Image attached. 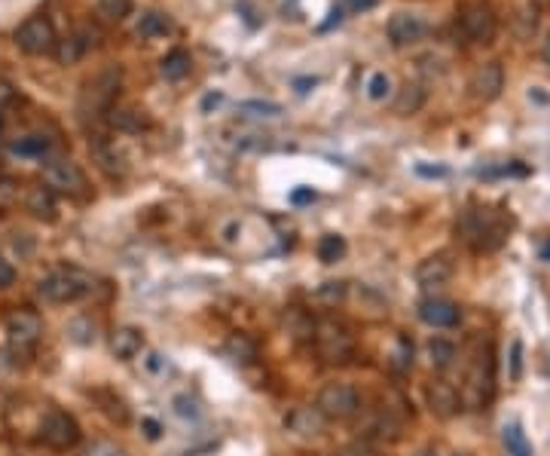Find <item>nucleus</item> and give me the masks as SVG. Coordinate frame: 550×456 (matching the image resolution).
<instances>
[{"instance_id": "obj_1", "label": "nucleus", "mask_w": 550, "mask_h": 456, "mask_svg": "<svg viewBox=\"0 0 550 456\" xmlns=\"http://www.w3.org/2000/svg\"><path fill=\"white\" fill-rule=\"evenodd\" d=\"M459 395H462V404L468 411H483L492 402V395H496V352H492L489 343H480V349L474 352L465 389Z\"/></svg>"}, {"instance_id": "obj_2", "label": "nucleus", "mask_w": 550, "mask_h": 456, "mask_svg": "<svg viewBox=\"0 0 550 456\" xmlns=\"http://www.w3.org/2000/svg\"><path fill=\"white\" fill-rule=\"evenodd\" d=\"M312 340H315V347H318L321 358H325V362H330V365L349 362L352 352H355L352 331L343 322H339V318H334V316H321L318 322H315Z\"/></svg>"}, {"instance_id": "obj_3", "label": "nucleus", "mask_w": 550, "mask_h": 456, "mask_svg": "<svg viewBox=\"0 0 550 456\" xmlns=\"http://www.w3.org/2000/svg\"><path fill=\"white\" fill-rule=\"evenodd\" d=\"M462 233L474 248L492 252V248H498L507 239V223L487 209H471L462 218Z\"/></svg>"}, {"instance_id": "obj_4", "label": "nucleus", "mask_w": 550, "mask_h": 456, "mask_svg": "<svg viewBox=\"0 0 550 456\" xmlns=\"http://www.w3.org/2000/svg\"><path fill=\"white\" fill-rule=\"evenodd\" d=\"M89 291V276L80 273V270H55V273L43 276L37 282V294L46 303H74Z\"/></svg>"}, {"instance_id": "obj_5", "label": "nucleus", "mask_w": 550, "mask_h": 456, "mask_svg": "<svg viewBox=\"0 0 550 456\" xmlns=\"http://www.w3.org/2000/svg\"><path fill=\"white\" fill-rule=\"evenodd\" d=\"M315 407H318V413L325 420L343 423V420H352L361 413V395H358V389L349 386V383H327V386L318 392Z\"/></svg>"}, {"instance_id": "obj_6", "label": "nucleus", "mask_w": 550, "mask_h": 456, "mask_svg": "<svg viewBox=\"0 0 550 456\" xmlns=\"http://www.w3.org/2000/svg\"><path fill=\"white\" fill-rule=\"evenodd\" d=\"M119 86H123V68L119 65H108L101 68L99 74L86 83L83 99H80V108L92 110V114H101V110H110L113 99H117Z\"/></svg>"}, {"instance_id": "obj_7", "label": "nucleus", "mask_w": 550, "mask_h": 456, "mask_svg": "<svg viewBox=\"0 0 550 456\" xmlns=\"http://www.w3.org/2000/svg\"><path fill=\"white\" fill-rule=\"evenodd\" d=\"M43 184L55 196H86L89 194V178L74 159H52L43 166Z\"/></svg>"}, {"instance_id": "obj_8", "label": "nucleus", "mask_w": 550, "mask_h": 456, "mask_svg": "<svg viewBox=\"0 0 550 456\" xmlns=\"http://www.w3.org/2000/svg\"><path fill=\"white\" fill-rule=\"evenodd\" d=\"M456 25L471 43H492L498 31V19L487 4H465L456 15Z\"/></svg>"}, {"instance_id": "obj_9", "label": "nucleus", "mask_w": 550, "mask_h": 456, "mask_svg": "<svg viewBox=\"0 0 550 456\" xmlns=\"http://www.w3.org/2000/svg\"><path fill=\"white\" fill-rule=\"evenodd\" d=\"M55 43H59V34H55L52 22L46 19V15H31V19H25L19 28H15V46L28 55L52 52Z\"/></svg>"}, {"instance_id": "obj_10", "label": "nucleus", "mask_w": 550, "mask_h": 456, "mask_svg": "<svg viewBox=\"0 0 550 456\" xmlns=\"http://www.w3.org/2000/svg\"><path fill=\"white\" fill-rule=\"evenodd\" d=\"M40 442L52 451H74L80 444V423L68 411H50L40 423Z\"/></svg>"}, {"instance_id": "obj_11", "label": "nucleus", "mask_w": 550, "mask_h": 456, "mask_svg": "<svg viewBox=\"0 0 550 456\" xmlns=\"http://www.w3.org/2000/svg\"><path fill=\"white\" fill-rule=\"evenodd\" d=\"M501 90H505V68L501 62H483V65L474 68L471 80H468V92H471L474 101H496Z\"/></svg>"}, {"instance_id": "obj_12", "label": "nucleus", "mask_w": 550, "mask_h": 456, "mask_svg": "<svg viewBox=\"0 0 550 456\" xmlns=\"http://www.w3.org/2000/svg\"><path fill=\"white\" fill-rule=\"evenodd\" d=\"M388 43L394 46V50H407V46H416L419 40L425 37L428 31V22L422 19L419 13H394L392 19H388Z\"/></svg>"}, {"instance_id": "obj_13", "label": "nucleus", "mask_w": 550, "mask_h": 456, "mask_svg": "<svg viewBox=\"0 0 550 456\" xmlns=\"http://www.w3.org/2000/svg\"><path fill=\"white\" fill-rule=\"evenodd\" d=\"M40 334H43V318L31 313V309H13V313L6 316V337H10L13 347L19 349L34 347Z\"/></svg>"}, {"instance_id": "obj_14", "label": "nucleus", "mask_w": 550, "mask_h": 456, "mask_svg": "<svg viewBox=\"0 0 550 456\" xmlns=\"http://www.w3.org/2000/svg\"><path fill=\"white\" fill-rule=\"evenodd\" d=\"M401 438V423L392 417V411L383 407V411L370 413L361 426V442L370 444H394Z\"/></svg>"}, {"instance_id": "obj_15", "label": "nucleus", "mask_w": 550, "mask_h": 456, "mask_svg": "<svg viewBox=\"0 0 550 456\" xmlns=\"http://www.w3.org/2000/svg\"><path fill=\"white\" fill-rule=\"evenodd\" d=\"M419 318L431 328H456L459 322H462V309H459L452 300L428 298V300L419 303Z\"/></svg>"}, {"instance_id": "obj_16", "label": "nucleus", "mask_w": 550, "mask_h": 456, "mask_svg": "<svg viewBox=\"0 0 550 456\" xmlns=\"http://www.w3.org/2000/svg\"><path fill=\"white\" fill-rule=\"evenodd\" d=\"M456 273L450 254H428V258L416 267V282L422 288H443Z\"/></svg>"}, {"instance_id": "obj_17", "label": "nucleus", "mask_w": 550, "mask_h": 456, "mask_svg": "<svg viewBox=\"0 0 550 456\" xmlns=\"http://www.w3.org/2000/svg\"><path fill=\"white\" fill-rule=\"evenodd\" d=\"M325 417L318 413V407H309V404H300L285 417V429L294 432L300 438H318L325 432Z\"/></svg>"}, {"instance_id": "obj_18", "label": "nucleus", "mask_w": 550, "mask_h": 456, "mask_svg": "<svg viewBox=\"0 0 550 456\" xmlns=\"http://www.w3.org/2000/svg\"><path fill=\"white\" fill-rule=\"evenodd\" d=\"M428 407H431L438 417H452V413L459 411V404H462V395H459V389L452 386V383L447 380H434V383H428Z\"/></svg>"}, {"instance_id": "obj_19", "label": "nucleus", "mask_w": 550, "mask_h": 456, "mask_svg": "<svg viewBox=\"0 0 550 456\" xmlns=\"http://www.w3.org/2000/svg\"><path fill=\"white\" fill-rule=\"evenodd\" d=\"M141 349H144L141 328L119 325L117 331L110 334V352H113V358H119V362H132L135 356H141Z\"/></svg>"}, {"instance_id": "obj_20", "label": "nucleus", "mask_w": 550, "mask_h": 456, "mask_svg": "<svg viewBox=\"0 0 550 456\" xmlns=\"http://www.w3.org/2000/svg\"><path fill=\"white\" fill-rule=\"evenodd\" d=\"M25 209L40 221H52L55 218V194L46 184H31L25 187Z\"/></svg>"}, {"instance_id": "obj_21", "label": "nucleus", "mask_w": 550, "mask_h": 456, "mask_svg": "<svg viewBox=\"0 0 550 456\" xmlns=\"http://www.w3.org/2000/svg\"><path fill=\"white\" fill-rule=\"evenodd\" d=\"M425 105V86L422 83H403L392 99V110L398 117H412L419 114Z\"/></svg>"}, {"instance_id": "obj_22", "label": "nucleus", "mask_w": 550, "mask_h": 456, "mask_svg": "<svg viewBox=\"0 0 550 456\" xmlns=\"http://www.w3.org/2000/svg\"><path fill=\"white\" fill-rule=\"evenodd\" d=\"M175 31V22L168 13H159V10H147L138 19V37L144 40H156V37H166Z\"/></svg>"}, {"instance_id": "obj_23", "label": "nucleus", "mask_w": 550, "mask_h": 456, "mask_svg": "<svg viewBox=\"0 0 550 456\" xmlns=\"http://www.w3.org/2000/svg\"><path fill=\"white\" fill-rule=\"evenodd\" d=\"M190 68H193V59H190L187 50H181V46L172 50V52H166L163 62H159V74H163V80H168V83L184 80L190 74Z\"/></svg>"}, {"instance_id": "obj_24", "label": "nucleus", "mask_w": 550, "mask_h": 456, "mask_svg": "<svg viewBox=\"0 0 550 456\" xmlns=\"http://www.w3.org/2000/svg\"><path fill=\"white\" fill-rule=\"evenodd\" d=\"M55 62L64 68H71V65H77L80 59L86 55V46H83V40H80V34L74 31V34H68V37H59V43H55Z\"/></svg>"}, {"instance_id": "obj_25", "label": "nucleus", "mask_w": 550, "mask_h": 456, "mask_svg": "<svg viewBox=\"0 0 550 456\" xmlns=\"http://www.w3.org/2000/svg\"><path fill=\"white\" fill-rule=\"evenodd\" d=\"M501 442H505L507 456H536V451H532V444H529V438H526L520 423H507V426L501 429Z\"/></svg>"}, {"instance_id": "obj_26", "label": "nucleus", "mask_w": 550, "mask_h": 456, "mask_svg": "<svg viewBox=\"0 0 550 456\" xmlns=\"http://www.w3.org/2000/svg\"><path fill=\"white\" fill-rule=\"evenodd\" d=\"M346 252H349V245H346V239L339 233H327L318 239V261L321 263H337L346 258Z\"/></svg>"}, {"instance_id": "obj_27", "label": "nucleus", "mask_w": 550, "mask_h": 456, "mask_svg": "<svg viewBox=\"0 0 550 456\" xmlns=\"http://www.w3.org/2000/svg\"><path fill=\"white\" fill-rule=\"evenodd\" d=\"M10 150L22 159H37L50 150V138H46V135H25V138L15 141Z\"/></svg>"}, {"instance_id": "obj_28", "label": "nucleus", "mask_w": 550, "mask_h": 456, "mask_svg": "<svg viewBox=\"0 0 550 456\" xmlns=\"http://www.w3.org/2000/svg\"><path fill=\"white\" fill-rule=\"evenodd\" d=\"M428 358H431V367L447 371V367L456 362V347H452L450 340H443V337H434L431 343H428Z\"/></svg>"}, {"instance_id": "obj_29", "label": "nucleus", "mask_w": 550, "mask_h": 456, "mask_svg": "<svg viewBox=\"0 0 550 456\" xmlns=\"http://www.w3.org/2000/svg\"><path fill=\"white\" fill-rule=\"evenodd\" d=\"M281 105H275V101H261V99H251V101H242L239 105V114L245 117H261V119H270V117H281Z\"/></svg>"}, {"instance_id": "obj_30", "label": "nucleus", "mask_w": 550, "mask_h": 456, "mask_svg": "<svg viewBox=\"0 0 550 456\" xmlns=\"http://www.w3.org/2000/svg\"><path fill=\"white\" fill-rule=\"evenodd\" d=\"M99 15L108 22H123L132 15V0H99Z\"/></svg>"}, {"instance_id": "obj_31", "label": "nucleus", "mask_w": 550, "mask_h": 456, "mask_svg": "<svg viewBox=\"0 0 550 456\" xmlns=\"http://www.w3.org/2000/svg\"><path fill=\"white\" fill-rule=\"evenodd\" d=\"M108 119L113 129H123V132H138L144 126V117L138 110H108Z\"/></svg>"}, {"instance_id": "obj_32", "label": "nucleus", "mask_w": 550, "mask_h": 456, "mask_svg": "<svg viewBox=\"0 0 550 456\" xmlns=\"http://www.w3.org/2000/svg\"><path fill=\"white\" fill-rule=\"evenodd\" d=\"M226 356H230L232 362L248 365V362H254V358H257V349H254V343L245 340V337H232L230 343H226Z\"/></svg>"}, {"instance_id": "obj_33", "label": "nucleus", "mask_w": 550, "mask_h": 456, "mask_svg": "<svg viewBox=\"0 0 550 456\" xmlns=\"http://www.w3.org/2000/svg\"><path fill=\"white\" fill-rule=\"evenodd\" d=\"M388 95H392V80L383 71H376V74H370L367 80V99L370 101H385Z\"/></svg>"}, {"instance_id": "obj_34", "label": "nucleus", "mask_w": 550, "mask_h": 456, "mask_svg": "<svg viewBox=\"0 0 550 456\" xmlns=\"http://www.w3.org/2000/svg\"><path fill=\"white\" fill-rule=\"evenodd\" d=\"M68 334H71V340L80 343V347H86V343H95V325H92V318H74L68 328Z\"/></svg>"}, {"instance_id": "obj_35", "label": "nucleus", "mask_w": 550, "mask_h": 456, "mask_svg": "<svg viewBox=\"0 0 550 456\" xmlns=\"http://www.w3.org/2000/svg\"><path fill=\"white\" fill-rule=\"evenodd\" d=\"M392 367L401 374L412 367V343L407 337H398V347H394V352H392Z\"/></svg>"}, {"instance_id": "obj_36", "label": "nucleus", "mask_w": 550, "mask_h": 456, "mask_svg": "<svg viewBox=\"0 0 550 456\" xmlns=\"http://www.w3.org/2000/svg\"><path fill=\"white\" fill-rule=\"evenodd\" d=\"M19 199V184H15L10 175H0V214L10 212Z\"/></svg>"}, {"instance_id": "obj_37", "label": "nucleus", "mask_w": 550, "mask_h": 456, "mask_svg": "<svg viewBox=\"0 0 550 456\" xmlns=\"http://www.w3.org/2000/svg\"><path fill=\"white\" fill-rule=\"evenodd\" d=\"M334 456H385L383 451H379L376 444H370V442H349V444H343L339 451H334Z\"/></svg>"}, {"instance_id": "obj_38", "label": "nucleus", "mask_w": 550, "mask_h": 456, "mask_svg": "<svg viewBox=\"0 0 550 456\" xmlns=\"http://www.w3.org/2000/svg\"><path fill=\"white\" fill-rule=\"evenodd\" d=\"M144 367H147L150 374H156V377H166V374H172V362H168V356H163V352H147V358H144Z\"/></svg>"}, {"instance_id": "obj_39", "label": "nucleus", "mask_w": 550, "mask_h": 456, "mask_svg": "<svg viewBox=\"0 0 550 456\" xmlns=\"http://www.w3.org/2000/svg\"><path fill=\"white\" fill-rule=\"evenodd\" d=\"M80 456H128V451L119 444H113V442H95V444H89Z\"/></svg>"}, {"instance_id": "obj_40", "label": "nucleus", "mask_w": 550, "mask_h": 456, "mask_svg": "<svg viewBox=\"0 0 550 456\" xmlns=\"http://www.w3.org/2000/svg\"><path fill=\"white\" fill-rule=\"evenodd\" d=\"M315 298L325 300V303H339L346 298V285L343 282H325L318 291H315Z\"/></svg>"}, {"instance_id": "obj_41", "label": "nucleus", "mask_w": 550, "mask_h": 456, "mask_svg": "<svg viewBox=\"0 0 550 456\" xmlns=\"http://www.w3.org/2000/svg\"><path fill=\"white\" fill-rule=\"evenodd\" d=\"M523 377V340L514 337L511 340V380L517 383Z\"/></svg>"}, {"instance_id": "obj_42", "label": "nucleus", "mask_w": 550, "mask_h": 456, "mask_svg": "<svg viewBox=\"0 0 550 456\" xmlns=\"http://www.w3.org/2000/svg\"><path fill=\"white\" fill-rule=\"evenodd\" d=\"M77 34H80V40H83L86 52H89V50H95V46L101 43V31L95 28V25H80V31H77Z\"/></svg>"}, {"instance_id": "obj_43", "label": "nucleus", "mask_w": 550, "mask_h": 456, "mask_svg": "<svg viewBox=\"0 0 550 456\" xmlns=\"http://www.w3.org/2000/svg\"><path fill=\"white\" fill-rule=\"evenodd\" d=\"M175 413H177V417H184V420H187V417H199V404L193 402V398H187V395L175 398Z\"/></svg>"}, {"instance_id": "obj_44", "label": "nucleus", "mask_w": 550, "mask_h": 456, "mask_svg": "<svg viewBox=\"0 0 550 456\" xmlns=\"http://www.w3.org/2000/svg\"><path fill=\"white\" fill-rule=\"evenodd\" d=\"M15 282V267L6 258H0V288H10Z\"/></svg>"}, {"instance_id": "obj_45", "label": "nucleus", "mask_w": 550, "mask_h": 456, "mask_svg": "<svg viewBox=\"0 0 550 456\" xmlns=\"http://www.w3.org/2000/svg\"><path fill=\"white\" fill-rule=\"evenodd\" d=\"M141 429H144V435H147L150 442H159V438H163V426H159V423L153 420V417H144L141 420Z\"/></svg>"}, {"instance_id": "obj_46", "label": "nucleus", "mask_w": 550, "mask_h": 456, "mask_svg": "<svg viewBox=\"0 0 550 456\" xmlns=\"http://www.w3.org/2000/svg\"><path fill=\"white\" fill-rule=\"evenodd\" d=\"M315 196H318V194H315L312 187H297L294 194H290V203H294V205H306V203H315Z\"/></svg>"}, {"instance_id": "obj_47", "label": "nucleus", "mask_w": 550, "mask_h": 456, "mask_svg": "<svg viewBox=\"0 0 550 456\" xmlns=\"http://www.w3.org/2000/svg\"><path fill=\"white\" fill-rule=\"evenodd\" d=\"M416 172L422 175V178H447V169H443V166H434V169H431V166H422V163H419Z\"/></svg>"}, {"instance_id": "obj_48", "label": "nucleus", "mask_w": 550, "mask_h": 456, "mask_svg": "<svg viewBox=\"0 0 550 456\" xmlns=\"http://www.w3.org/2000/svg\"><path fill=\"white\" fill-rule=\"evenodd\" d=\"M538 254H541V261L550 263V239H545V242L538 245Z\"/></svg>"}, {"instance_id": "obj_49", "label": "nucleus", "mask_w": 550, "mask_h": 456, "mask_svg": "<svg viewBox=\"0 0 550 456\" xmlns=\"http://www.w3.org/2000/svg\"><path fill=\"white\" fill-rule=\"evenodd\" d=\"M355 10H370V6H376V0H349Z\"/></svg>"}, {"instance_id": "obj_50", "label": "nucleus", "mask_w": 550, "mask_h": 456, "mask_svg": "<svg viewBox=\"0 0 550 456\" xmlns=\"http://www.w3.org/2000/svg\"><path fill=\"white\" fill-rule=\"evenodd\" d=\"M315 83H318V80H297V92H309V86H315Z\"/></svg>"}, {"instance_id": "obj_51", "label": "nucleus", "mask_w": 550, "mask_h": 456, "mask_svg": "<svg viewBox=\"0 0 550 456\" xmlns=\"http://www.w3.org/2000/svg\"><path fill=\"white\" fill-rule=\"evenodd\" d=\"M541 59H545L547 65H550V34H547V40H545V46H541Z\"/></svg>"}, {"instance_id": "obj_52", "label": "nucleus", "mask_w": 550, "mask_h": 456, "mask_svg": "<svg viewBox=\"0 0 550 456\" xmlns=\"http://www.w3.org/2000/svg\"><path fill=\"white\" fill-rule=\"evenodd\" d=\"M217 101H221V95H208V99H205V105H202V108H212V105H217Z\"/></svg>"}, {"instance_id": "obj_53", "label": "nucleus", "mask_w": 550, "mask_h": 456, "mask_svg": "<svg viewBox=\"0 0 550 456\" xmlns=\"http://www.w3.org/2000/svg\"><path fill=\"white\" fill-rule=\"evenodd\" d=\"M412 456H438V453H434L431 447H422V451H419V453H412Z\"/></svg>"}, {"instance_id": "obj_54", "label": "nucleus", "mask_w": 550, "mask_h": 456, "mask_svg": "<svg viewBox=\"0 0 550 456\" xmlns=\"http://www.w3.org/2000/svg\"><path fill=\"white\" fill-rule=\"evenodd\" d=\"M0 132H4V117H0Z\"/></svg>"}]
</instances>
